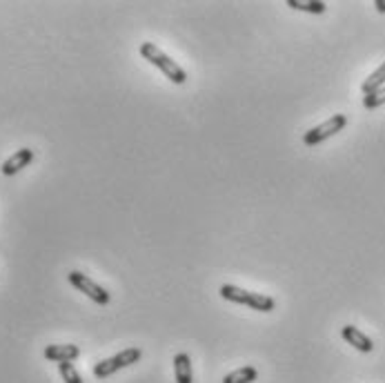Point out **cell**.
Returning a JSON list of instances; mask_svg holds the SVG:
<instances>
[{
	"label": "cell",
	"mask_w": 385,
	"mask_h": 383,
	"mask_svg": "<svg viewBox=\"0 0 385 383\" xmlns=\"http://www.w3.org/2000/svg\"><path fill=\"white\" fill-rule=\"evenodd\" d=\"M345 125H348V116L345 114H334L332 119H328L325 123H321V125L312 127L309 131H305V134H303V143L307 147H314V145H319L323 141L332 139L334 134H338V131H343Z\"/></svg>",
	"instance_id": "obj_4"
},
{
	"label": "cell",
	"mask_w": 385,
	"mask_h": 383,
	"mask_svg": "<svg viewBox=\"0 0 385 383\" xmlns=\"http://www.w3.org/2000/svg\"><path fill=\"white\" fill-rule=\"evenodd\" d=\"M141 56H143L150 65L158 67L172 83L183 85V83L187 81L185 69H183L179 63H176V61H172V58H170L165 52H160V49L154 45V42H143V45H141Z\"/></svg>",
	"instance_id": "obj_1"
},
{
	"label": "cell",
	"mask_w": 385,
	"mask_h": 383,
	"mask_svg": "<svg viewBox=\"0 0 385 383\" xmlns=\"http://www.w3.org/2000/svg\"><path fill=\"white\" fill-rule=\"evenodd\" d=\"M340 336H343L350 346L357 348L359 352H372L374 350L372 338H369L367 334H363L359 328H354V326H345L343 330H340Z\"/></svg>",
	"instance_id": "obj_8"
},
{
	"label": "cell",
	"mask_w": 385,
	"mask_h": 383,
	"mask_svg": "<svg viewBox=\"0 0 385 383\" xmlns=\"http://www.w3.org/2000/svg\"><path fill=\"white\" fill-rule=\"evenodd\" d=\"M381 105H385V87H381V90H377V92H372V94L363 96V107H365V110H377V107H381Z\"/></svg>",
	"instance_id": "obj_14"
},
{
	"label": "cell",
	"mask_w": 385,
	"mask_h": 383,
	"mask_svg": "<svg viewBox=\"0 0 385 383\" xmlns=\"http://www.w3.org/2000/svg\"><path fill=\"white\" fill-rule=\"evenodd\" d=\"M58 372H61L65 383H83L78 370L73 367V363H58Z\"/></svg>",
	"instance_id": "obj_13"
},
{
	"label": "cell",
	"mask_w": 385,
	"mask_h": 383,
	"mask_svg": "<svg viewBox=\"0 0 385 383\" xmlns=\"http://www.w3.org/2000/svg\"><path fill=\"white\" fill-rule=\"evenodd\" d=\"M45 359L54 363H71L81 357V348L73 343H61V346H47L45 348Z\"/></svg>",
	"instance_id": "obj_6"
},
{
	"label": "cell",
	"mask_w": 385,
	"mask_h": 383,
	"mask_svg": "<svg viewBox=\"0 0 385 383\" xmlns=\"http://www.w3.org/2000/svg\"><path fill=\"white\" fill-rule=\"evenodd\" d=\"M385 85V63L377 69V71H372L369 76L363 81V85H361V90H363V94L367 96V94H372V92H377V90H381V87Z\"/></svg>",
	"instance_id": "obj_11"
},
{
	"label": "cell",
	"mask_w": 385,
	"mask_h": 383,
	"mask_svg": "<svg viewBox=\"0 0 385 383\" xmlns=\"http://www.w3.org/2000/svg\"><path fill=\"white\" fill-rule=\"evenodd\" d=\"M374 7H377L381 13H385V0H374Z\"/></svg>",
	"instance_id": "obj_15"
},
{
	"label": "cell",
	"mask_w": 385,
	"mask_h": 383,
	"mask_svg": "<svg viewBox=\"0 0 385 383\" xmlns=\"http://www.w3.org/2000/svg\"><path fill=\"white\" fill-rule=\"evenodd\" d=\"M141 357H143L141 348H127V350H123V352H118V355H114V357H109V359H105V361L96 363V365H94V377H96V379H107V377H112L114 372L123 370V367H127V365H131V363H138Z\"/></svg>",
	"instance_id": "obj_3"
},
{
	"label": "cell",
	"mask_w": 385,
	"mask_h": 383,
	"mask_svg": "<svg viewBox=\"0 0 385 383\" xmlns=\"http://www.w3.org/2000/svg\"><path fill=\"white\" fill-rule=\"evenodd\" d=\"M288 7L307 11V13H325V3H316V0H288Z\"/></svg>",
	"instance_id": "obj_12"
},
{
	"label": "cell",
	"mask_w": 385,
	"mask_h": 383,
	"mask_svg": "<svg viewBox=\"0 0 385 383\" xmlns=\"http://www.w3.org/2000/svg\"><path fill=\"white\" fill-rule=\"evenodd\" d=\"M34 160V150H29V147H23L16 154H11L5 163H3V174L5 176H13L18 174L20 170H25L29 163Z\"/></svg>",
	"instance_id": "obj_7"
},
{
	"label": "cell",
	"mask_w": 385,
	"mask_h": 383,
	"mask_svg": "<svg viewBox=\"0 0 385 383\" xmlns=\"http://www.w3.org/2000/svg\"><path fill=\"white\" fill-rule=\"evenodd\" d=\"M174 375L176 383H194V372H191V361L187 352H179L174 357Z\"/></svg>",
	"instance_id": "obj_9"
},
{
	"label": "cell",
	"mask_w": 385,
	"mask_h": 383,
	"mask_svg": "<svg viewBox=\"0 0 385 383\" xmlns=\"http://www.w3.org/2000/svg\"><path fill=\"white\" fill-rule=\"evenodd\" d=\"M220 297L225 301H232V303H239V305H247L249 310H256V312H272L276 307V301L268 294H259V292H247L243 288H236V285H230L225 283L220 288Z\"/></svg>",
	"instance_id": "obj_2"
},
{
	"label": "cell",
	"mask_w": 385,
	"mask_h": 383,
	"mask_svg": "<svg viewBox=\"0 0 385 383\" xmlns=\"http://www.w3.org/2000/svg\"><path fill=\"white\" fill-rule=\"evenodd\" d=\"M259 379V370L251 365H245V367H239V370H234L230 375L223 377V383H251Z\"/></svg>",
	"instance_id": "obj_10"
},
{
	"label": "cell",
	"mask_w": 385,
	"mask_h": 383,
	"mask_svg": "<svg viewBox=\"0 0 385 383\" xmlns=\"http://www.w3.org/2000/svg\"><path fill=\"white\" fill-rule=\"evenodd\" d=\"M67 281L76 288L78 292H83L85 297H90L94 303H98V305H107L109 303V292L105 290V288H100L96 281H92L90 276L87 274H83V272H78V270H73V272H69L67 274Z\"/></svg>",
	"instance_id": "obj_5"
}]
</instances>
